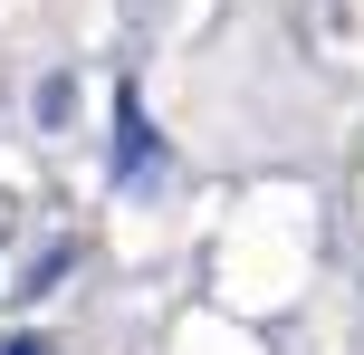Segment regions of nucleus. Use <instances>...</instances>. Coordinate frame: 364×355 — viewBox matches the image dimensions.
<instances>
[{"instance_id":"obj_1","label":"nucleus","mask_w":364,"mask_h":355,"mask_svg":"<svg viewBox=\"0 0 364 355\" xmlns=\"http://www.w3.org/2000/svg\"><path fill=\"white\" fill-rule=\"evenodd\" d=\"M154 173H164V144L144 125V96L115 87V183H154Z\"/></svg>"},{"instance_id":"obj_2","label":"nucleus","mask_w":364,"mask_h":355,"mask_svg":"<svg viewBox=\"0 0 364 355\" xmlns=\"http://www.w3.org/2000/svg\"><path fill=\"white\" fill-rule=\"evenodd\" d=\"M0 355H48V346H38V337H0Z\"/></svg>"}]
</instances>
